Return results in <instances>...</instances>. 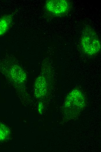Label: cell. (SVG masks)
I'll return each mask as SVG.
<instances>
[{
  "label": "cell",
  "instance_id": "5",
  "mask_svg": "<svg viewBox=\"0 0 101 152\" xmlns=\"http://www.w3.org/2000/svg\"><path fill=\"white\" fill-rule=\"evenodd\" d=\"M36 91L37 95L42 97L45 95L46 92V84L45 78L41 76L38 77L36 83Z\"/></svg>",
  "mask_w": 101,
  "mask_h": 152
},
{
  "label": "cell",
  "instance_id": "6",
  "mask_svg": "<svg viewBox=\"0 0 101 152\" xmlns=\"http://www.w3.org/2000/svg\"><path fill=\"white\" fill-rule=\"evenodd\" d=\"M10 132L8 128L4 125L0 123V141L5 139L8 136Z\"/></svg>",
  "mask_w": 101,
  "mask_h": 152
},
{
  "label": "cell",
  "instance_id": "1",
  "mask_svg": "<svg viewBox=\"0 0 101 152\" xmlns=\"http://www.w3.org/2000/svg\"><path fill=\"white\" fill-rule=\"evenodd\" d=\"M86 102V97L80 89H73L67 96L64 104L66 116L70 119L75 118L84 108Z\"/></svg>",
  "mask_w": 101,
  "mask_h": 152
},
{
  "label": "cell",
  "instance_id": "2",
  "mask_svg": "<svg viewBox=\"0 0 101 152\" xmlns=\"http://www.w3.org/2000/svg\"><path fill=\"white\" fill-rule=\"evenodd\" d=\"M80 44L82 50L89 56L97 54L101 49V42L97 33L88 25L83 29Z\"/></svg>",
  "mask_w": 101,
  "mask_h": 152
},
{
  "label": "cell",
  "instance_id": "3",
  "mask_svg": "<svg viewBox=\"0 0 101 152\" xmlns=\"http://www.w3.org/2000/svg\"><path fill=\"white\" fill-rule=\"evenodd\" d=\"M71 7V2L67 0H48L45 4L47 12L54 17L66 14L69 12Z\"/></svg>",
  "mask_w": 101,
  "mask_h": 152
},
{
  "label": "cell",
  "instance_id": "7",
  "mask_svg": "<svg viewBox=\"0 0 101 152\" xmlns=\"http://www.w3.org/2000/svg\"><path fill=\"white\" fill-rule=\"evenodd\" d=\"M43 109V106L41 103L39 104L38 109L39 112H42Z\"/></svg>",
  "mask_w": 101,
  "mask_h": 152
},
{
  "label": "cell",
  "instance_id": "4",
  "mask_svg": "<svg viewBox=\"0 0 101 152\" xmlns=\"http://www.w3.org/2000/svg\"><path fill=\"white\" fill-rule=\"evenodd\" d=\"M13 15L8 14L0 18V36L5 34L8 30L12 23Z\"/></svg>",
  "mask_w": 101,
  "mask_h": 152
}]
</instances>
